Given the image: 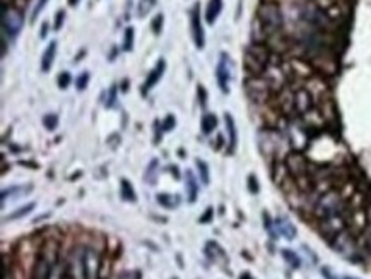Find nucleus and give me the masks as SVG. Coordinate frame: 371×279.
Returning <instances> with one entry per match:
<instances>
[{"mask_svg":"<svg viewBox=\"0 0 371 279\" xmlns=\"http://www.w3.org/2000/svg\"><path fill=\"white\" fill-rule=\"evenodd\" d=\"M255 21L260 24V28L265 31L267 36L282 31L284 28V14L282 9L274 0H262L257 7V14H255Z\"/></svg>","mask_w":371,"mask_h":279,"instance_id":"nucleus-1","label":"nucleus"},{"mask_svg":"<svg viewBox=\"0 0 371 279\" xmlns=\"http://www.w3.org/2000/svg\"><path fill=\"white\" fill-rule=\"evenodd\" d=\"M342 209H344V202H342L340 194L330 190L320 195V199L316 200L315 207H313V214H315L316 219L323 221V219H329V217L340 214Z\"/></svg>","mask_w":371,"mask_h":279,"instance_id":"nucleus-2","label":"nucleus"},{"mask_svg":"<svg viewBox=\"0 0 371 279\" xmlns=\"http://www.w3.org/2000/svg\"><path fill=\"white\" fill-rule=\"evenodd\" d=\"M24 16L17 7L2 3V34L9 40H16L23 31Z\"/></svg>","mask_w":371,"mask_h":279,"instance_id":"nucleus-3","label":"nucleus"},{"mask_svg":"<svg viewBox=\"0 0 371 279\" xmlns=\"http://www.w3.org/2000/svg\"><path fill=\"white\" fill-rule=\"evenodd\" d=\"M330 243H332L334 250H336L337 253H340L344 259L352 260V262H361L358 247H356L354 240H352V237L347 231H340V233L330 240Z\"/></svg>","mask_w":371,"mask_h":279,"instance_id":"nucleus-4","label":"nucleus"},{"mask_svg":"<svg viewBox=\"0 0 371 279\" xmlns=\"http://www.w3.org/2000/svg\"><path fill=\"white\" fill-rule=\"evenodd\" d=\"M233 79V65H231V59L226 52H221L219 55V62L216 65V81H217V86L224 94L229 93V84H231Z\"/></svg>","mask_w":371,"mask_h":279,"instance_id":"nucleus-5","label":"nucleus"},{"mask_svg":"<svg viewBox=\"0 0 371 279\" xmlns=\"http://www.w3.org/2000/svg\"><path fill=\"white\" fill-rule=\"evenodd\" d=\"M245 84H247L248 96H250L253 101L262 103V101H265V99H269L270 91H272V89H270V84L264 76H262V77H251V79H248Z\"/></svg>","mask_w":371,"mask_h":279,"instance_id":"nucleus-6","label":"nucleus"},{"mask_svg":"<svg viewBox=\"0 0 371 279\" xmlns=\"http://www.w3.org/2000/svg\"><path fill=\"white\" fill-rule=\"evenodd\" d=\"M70 273L74 279H89V252L77 248L70 262Z\"/></svg>","mask_w":371,"mask_h":279,"instance_id":"nucleus-7","label":"nucleus"},{"mask_svg":"<svg viewBox=\"0 0 371 279\" xmlns=\"http://www.w3.org/2000/svg\"><path fill=\"white\" fill-rule=\"evenodd\" d=\"M190 30H192L193 43L199 50L205 46V33L202 26V19H200V3H195L190 10Z\"/></svg>","mask_w":371,"mask_h":279,"instance_id":"nucleus-8","label":"nucleus"},{"mask_svg":"<svg viewBox=\"0 0 371 279\" xmlns=\"http://www.w3.org/2000/svg\"><path fill=\"white\" fill-rule=\"evenodd\" d=\"M286 168L287 171H289L293 177L300 178L303 177V175H308L309 173V164L308 161L303 155H301L300 151H294V153H289V155L286 156Z\"/></svg>","mask_w":371,"mask_h":279,"instance_id":"nucleus-9","label":"nucleus"},{"mask_svg":"<svg viewBox=\"0 0 371 279\" xmlns=\"http://www.w3.org/2000/svg\"><path fill=\"white\" fill-rule=\"evenodd\" d=\"M345 224H347V217H345L344 213H340L337 216L329 217V219H323L322 224H320V231H322V235L325 238L332 240L336 235L345 230Z\"/></svg>","mask_w":371,"mask_h":279,"instance_id":"nucleus-10","label":"nucleus"},{"mask_svg":"<svg viewBox=\"0 0 371 279\" xmlns=\"http://www.w3.org/2000/svg\"><path fill=\"white\" fill-rule=\"evenodd\" d=\"M313 94L308 91L306 88H300L294 91V108H296V113L300 115H305L306 112L313 108Z\"/></svg>","mask_w":371,"mask_h":279,"instance_id":"nucleus-11","label":"nucleus"},{"mask_svg":"<svg viewBox=\"0 0 371 279\" xmlns=\"http://www.w3.org/2000/svg\"><path fill=\"white\" fill-rule=\"evenodd\" d=\"M243 67H245V70H247V72L250 74L251 77H262L265 74V70H267L269 65H265V63L260 62L257 57L251 55L250 52H247V50H245Z\"/></svg>","mask_w":371,"mask_h":279,"instance_id":"nucleus-12","label":"nucleus"},{"mask_svg":"<svg viewBox=\"0 0 371 279\" xmlns=\"http://www.w3.org/2000/svg\"><path fill=\"white\" fill-rule=\"evenodd\" d=\"M164 70H166V60H164V59H159V60H157L156 65H154V69L149 72V76H147L146 82H144V86H142V94H147V93H149L151 89H153L154 86H156L157 82L161 81V77H163Z\"/></svg>","mask_w":371,"mask_h":279,"instance_id":"nucleus-13","label":"nucleus"},{"mask_svg":"<svg viewBox=\"0 0 371 279\" xmlns=\"http://www.w3.org/2000/svg\"><path fill=\"white\" fill-rule=\"evenodd\" d=\"M57 48H59L57 40H52L48 43V46H46L45 53H43V57H41V70L43 72H50V70H52L53 62H55V57H57Z\"/></svg>","mask_w":371,"mask_h":279,"instance_id":"nucleus-14","label":"nucleus"},{"mask_svg":"<svg viewBox=\"0 0 371 279\" xmlns=\"http://www.w3.org/2000/svg\"><path fill=\"white\" fill-rule=\"evenodd\" d=\"M224 122H226V130H228V142L229 148L228 151L233 153L236 149V142H238V132H236V125H235V119H233L231 113L226 112L224 113Z\"/></svg>","mask_w":371,"mask_h":279,"instance_id":"nucleus-15","label":"nucleus"},{"mask_svg":"<svg viewBox=\"0 0 371 279\" xmlns=\"http://www.w3.org/2000/svg\"><path fill=\"white\" fill-rule=\"evenodd\" d=\"M276 226H277V230H279V233L282 235L284 238H287V240H294V237H296V226H294L293 223H291L287 217H284V216H280V217H277L276 219Z\"/></svg>","mask_w":371,"mask_h":279,"instance_id":"nucleus-16","label":"nucleus"},{"mask_svg":"<svg viewBox=\"0 0 371 279\" xmlns=\"http://www.w3.org/2000/svg\"><path fill=\"white\" fill-rule=\"evenodd\" d=\"M185 188H186V195H188V202H195L197 194H199V182H197L193 171L190 170H186L185 173Z\"/></svg>","mask_w":371,"mask_h":279,"instance_id":"nucleus-17","label":"nucleus"},{"mask_svg":"<svg viewBox=\"0 0 371 279\" xmlns=\"http://www.w3.org/2000/svg\"><path fill=\"white\" fill-rule=\"evenodd\" d=\"M221 10H222V0H209L207 9H205V21H207V24L214 26Z\"/></svg>","mask_w":371,"mask_h":279,"instance_id":"nucleus-18","label":"nucleus"},{"mask_svg":"<svg viewBox=\"0 0 371 279\" xmlns=\"http://www.w3.org/2000/svg\"><path fill=\"white\" fill-rule=\"evenodd\" d=\"M53 271V264L46 259H39L34 267V276L33 279H50Z\"/></svg>","mask_w":371,"mask_h":279,"instance_id":"nucleus-19","label":"nucleus"},{"mask_svg":"<svg viewBox=\"0 0 371 279\" xmlns=\"http://www.w3.org/2000/svg\"><path fill=\"white\" fill-rule=\"evenodd\" d=\"M291 67L296 70L298 76H303V77H311L313 76L311 65H309V63L303 59H293V60H291Z\"/></svg>","mask_w":371,"mask_h":279,"instance_id":"nucleus-20","label":"nucleus"},{"mask_svg":"<svg viewBox=\"0 0 371 279\" xmlns=\"http://www.w3.org/2000/svg\"><path fill=\"white\" fill-rule=\"evenodd\" d=\"M200 127H202V132L205 135L212 134L217 127V117L214 113H204L202 120H200Z\"/></svg>","mask_w":371,"mask_h":279,"instance_id":"nucleus-21","label":"nucleus"},{"mask_svg":"<svg viewBox=\"0 0 371 279\" xmlns=\"http://www.w3.org/2000/svg\"><path fill=\"white\" fill-rule=\"evenodd\" d=\"M33 190V187L31 185H26V187H23V185H16V187H10V188H5V190H2V206H5V200H7V197H16L14 194H28V192H31Z\"/></svg>","mask_w":371,"mask_h":279,"instance_id":"nucleus-22","label":"nucleus"},{"mask_svg":"<svg viewBox=\"0 0 371 279\" xmlns=\"http://www.w3.org/2000/svg\"><path fill=\"white\" fill-rule=\"evenodd\" d=\"M120 194H122V197H124L125 200H128V202H135V200H137L134 187H132V184L127 180V178H122V182H120Z\"/></svg>","mask_w":371,"mask_h":279,"instance_id":"nucleus-23","label":"nucleus"},{"mask_svg":"<svg viewBox=\"0 0 371 279\" xmlns=\"http://www.w3.org/2000/svg\"><path fill=\"white\" fill-rule=\"evenodd\" d=\"M36 207V202H30V204H26V206H23V207H19L17 211H14V213H10L9 216H5L3 217V221H14V219H19V217H24V216H28V214L31 213Z\"/></svg>","mask_w":371,"mask_h":279,"instance_id":"nucleus-24","label":"nucleus"},{"mask_svg":"<svg viewBox=\"0 0 371 279\" xmlns=\"http://www.w3.org/2000/svg\"><path fill=\"white\" fill-rule=\"evenodd\" d=\"M117 93H118V84H111L108 91L103 93V103L106 108H113L117 103Z\"/></svg>","mask_w":371,"mask_h":279,"instance_id":"nucleus-25","label":"nucleus"},{"mask_svg":"<svg viewBox=\"0 0 371 279\" xmlns=\"http://www.w3.org/2000/svg\"><path fill=\"white\" fill-rule=\"evenodd\" d=\"M157 168H159V161H157V159H153V161L149 163V166L146 168V173H144V180H146L149 185H154V184H156Z\"/></svg>","mask_w":371,"mask_h":279,"instance_id":"nucleus-26","label":"nucleus"},{"mask_svg":"<svg viewBox=\"0 0 371 279\" xmlns=\"http://www.w3.org/2000/svg\"><path fill=\"white\" fill-rule=\"evenodd\" d=\"M156 200L159 206L166 207V209H175V207L180 204V197H173V195H169V194H157Z\"/></svg>","mask_w":371,"mask_h":279,"instance_id":"nucleus-27","label":"nucleus"},{"mask_svg":"<svg viewBox=\"0 0 371 279\" xmlns=\"http://www.w3.org/2000/svg\"><path fill=\"white\" fill-rule=\"evenodd\" d=\"M282 257H284V260H286L287 264H289L293 269H300L301 267V259L300 257L296 255V252H293L291 248H282Z\"/></svg>","mask_w":371,"mask_h":279,"instance_id":"nucleus-28","label":"nucleus"},{"mask_svg":"<svg viewBox=\"0 0 371 279\" xmlns=\"http://www.w3.org/2000/svg\"><path fill=\"white\" fill-rule=\"evenodd\" d=\"M195 164H197V170H199L200 182H202L204 185H209V180H211V177H209V166H207V163H205L204 159H195Z\"/></svg>","mask_w":371,"mask_h":279,"instance_id":"nucleus-29","label":"nucleus"},{"mask_svg":"<svg viewBox=\"0 0 371 279\" xmlns=\"http://www.w3.org/2000/svg\"><path fill=\"white\" fill-rule=\"evenodd\" d=\"M134 38H135V30L134 28L128 26L127 30H125V38H124V52H132V48H134Z\"/></svg>","mask_w":371,"mask_h":279,"instance_id":"nucleus-30","label":"nucleus"},{"mask_svg":"<svg viewBox=\"0 0 371 279\" xmlns=\"http://www.w3.org/2000/svg\"><path fill=\"white\" fill-rule=\"evenodd\" d=\"M89 79H91V74H89L88 70H82V72L75 77V89H77V91H84L89 84Z\"/></svg>","mask_w":371,"mask_h":279,"instance_id":"nucleus-31","label":"nucleus"},{"mask_svg":"<svg viewBox=\"0 0 371 279\" xmlns=\"http://www.w3.org/2000/svg\"><path fill=\"white\" fill-rule=\"evenodd\" d=\"M43 125H45L46 130H55L59 127V115L57 113H46L43 117Z\"/></svg>","mask_w":371,"mask_h":279,"instance_id":"nucleus-32","label":"nucleus"},{"mask_svg":"<svg viewBox=\"0 0 371 279\" xmlns=\"http://www.w3.org/2000/svg\"><path fill=\"white\" fill-rule=\"evenodd\" d=\"M157 0H140L139 2V17H146L147 14L151 12V9H153L154 5H156Z\"/></svg>","mask_w":371,"mask_h":279,"instance_id":"nucleus-33","label":"nucleus"},{"mask_svg":"<svg viewBox=\"0 0 371 279\" xmlns=\"http://www.w3.org/2000/svg\"><path fill=\"white\" fill-rule=\"evenodd\" d=\"M163 23H164V16L163 14H156L153 19V23H151V28H153L154 34H159L161 31H163Z\"/></svg>","mask_w":371,"mask_h":279,"instance_id":"nucleus-34","label":"nucleus"},{"mask_svg":"<svg viewBox=\"0 0 371 279\" xmlns=\"http://www.w3.org/2000/svg\"><path fill=\"white\" fill-rule=\"evenodd\" d=\"M70 82H72V76H70V72H67V70H63V72L59 76V88H60V89H67L68 86H70Z\"/></svg>","mask_w":371,"mask_h":279,"instance_id":"nucleus-35","label":"nucleus"},{"mask_svg":"<svg viewBox=\"0 0 371 279\" xmlns=\"http://www.w3.org/2000/svg\"><path fill=\"white\" fill-rule=\"evenodd\" d=\"M63 21H65V10L60 9L59 12L55 14V23H53V30H55V31H60V30H62Z\"/></svg>","mask_w":371,"mask_h":279,"instance_id":"nucleus-36","label":"nucleus"},{"mask_svg":"<svg viewBox=\"0 0 371 279\" xmlns=\"http://www.w3.org/2000/svg\"><path fill=\"white\" fill-rule=\"evenodd\" d=\"M161 125H163V130H164V132H169V130H173V128H175V125H176V119H175V117H173V115H168Z\"/></svg>","mask_w":371,"mask_h":279,"instance_id":"nucleus-37","label":"nucleus"},{"mask_svg":"<svg viewBox=\"0 0 371 279\" xmlns=\"http://www.w3.org/2000/svg\"><path fill=\"white\" fill-rule=\"evenodd\" d=\"M197 94H199V103L202 108H205V105H207V91H205V88L202 84L197 88Z\"/></svg>","mask_w":371,"mask_h":279,"instance_id":"nucleus-38","label":"nucleus"},{"mask_svg":"<svg viewBox=\"0 0 371 279\" xmlns=\"http://www.w3.org/2000/svg\"><path fill=\"white\" fill-rule=\"evenodd\" d=\"M322 274H323V278H325V279H356V278H351V276H337V274H334L329 267H323Z\"/></svg>","mask_w":371,"mask_h":279,"instance_id":"nucleus-39","label":"nucleus"},{"mask_svg":"<svg viewBox=\"0 0 371 279\" xmlns=\"http://www.w3.org/2000/svg\"><path fill=\"white\" fill-rule=\"evenodd\" d=\"M48 2H50V0H38V2H36V7H34V10H33V19H36V17L41 14V10L45 9L46 3H48Z\"/></svg>","mask_w":371,"mask_h":279,"instance_id":"nucleus-40","label":"nucleus"},{"mask_svg":"<svg viewBox=\"0 0 371 279\" xmlns=\"http://www.w3.org/2000/svg\"><path fill=\"white\" fill-rule=\"evenodd\" d=\"M248 190H250L251 194H257V192H258V182H257V178H255L253 175L248 177Z\"/></svg>","mask_w":371,"mask_h":279,"instance_id":"nucleus-41","label":"nucleus"},{"mask_svg":"<svg viewBox=\"0 0 371 279\" xmlns=\"http://www.w3.org/2000/svg\"><path fill=\"white\" fill-rule=\"evenodd\" d=\"M212 216H214V209H212V207H207V211L204 213V216H200V223H202V224L209 223V221L212 219Z\"/></svg>","mask_w":371,"mask_h":279,"instance_id":"nucleus-42","label":"nucleus"},{"mask_svg":"<svg viewBox=\"0 0 371 279\" xmlns=\"http://www.w3.org/2000/svg\"><path fill=\"white\" fill-rule=\"evenodd\" d=\"M46 36H48V23H43L41 33H39V38H41V40H45Z\"/></svg>","mask_w":371,"mask_h":279,"instance_id":"nucleus-43","label":"nucleus"},{"mask_svg":"<svg viewBox=\"0 0 371 279\" xmlns=\"http://www.w3.org/2000/svg\"><path fill=\"white\" fill-rule=\"evenodd\" d=\"M169 171H171V173L175 175V178H176V180H178V178H180V171H178V166H176V164H173V166H169Z\"/></svg>","mask_w":371,"mask_h":279,"instance_id":"nucleus-44","label":"nucleus"},{"mask_svg":"<svg viewBox=\"0 0 371 279\" xmlns=\"http://www.w3.org/2000/svg\"><path fill=\"white\" fill-rule=\"evenodd\" d=\"M79 2H81V0H68V5H70V7H75Z\"/></svg>","mask_w":371,"mask_h":279,"instance_id":"nucleus-45","label":"nucleus"},{"mask_svg":"<svg viewBox=\"0 0 371 279\" xmlns=\"http://www.w3.org/2000/svg\"><path fill=\"white\" fill-rule=\"evenodd\" d=\"M240 279H251L250 274H243V276H240Z\"/></svg>","mask_w":371,"mask_h":279,"instance_id":"nucleus-46","label":"nucleus"},{"mask_svg":"<svg viewBox=\"0 0 371 279\" xmlns=\"http://www.w3.org/2000/svg\"><path fill=\"white\" fill-rule=\"evenodd\" d=\"M122 279H132V274H127V276H124ZM134 279H137V278H134Z\"/></svg>","mask_w":371,"mask_h":279,"instance_id":"nucleus-47","label":"nucleus"}]
</instances>
